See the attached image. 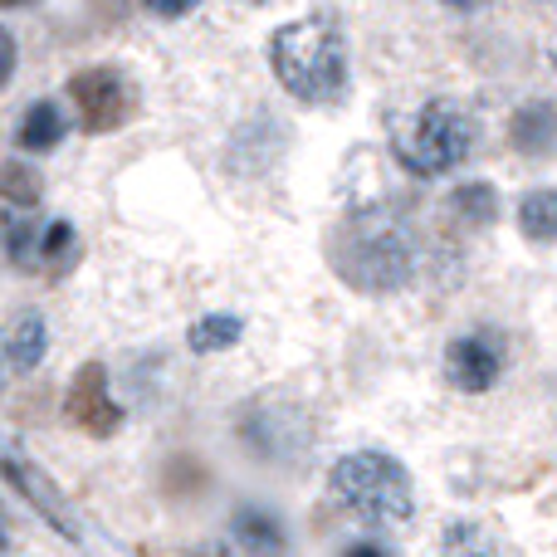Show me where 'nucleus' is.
<instances>
[{"instance_id":"obj_1","label":"nucleus","mask_w":557,"mask_h":557,"mask_svg":"<svg viewBox=\"0 0 557 557\" xmlns=\"http://www.w3.org/2000/svg\"><path fill=\"white\" fill-rule=\"evenodd\" d=\"M278 84L304 103H333L347 88V35L333 15H308L270 39Z\"/></svg>"},{"instance_id":"obj_2","label":"nucleus","mask_w":557,"mask_h":557,"mask_svg":"<svg viewBox=\"0 0 557 557\" xmlns=\"http://www.w3.org/2000/svg\"><path fill=\"white\" fill-rule=\"evenodd\" d=\"M333 270L362 294L401 288L416 270V245L392 215H352L333 245Z\"/></svg>"},{"instance_id":"obj_3","label":"nucleus","mask_w":557,"mask_h":557,"mask_svg":"<svg viewBox=\"0 0 557 557\" xmlns=\"http://www.w3.org/2000/svg\"><path fill=\"white\" fill-rule=\"evenodd\" d=\"M333 499L362 523H406L416 509L411 474L382 450H357L333 465Z\"/></svg>"},{"instance_id":"obj_4","label":"nucleus","mask_w":557,"mask_h":557,"mask_svg":"<svg viewBox=\"0 0 557 557\" xmlns=\"http://www.w3.org/2000/svg\"><path fill=\"white\" fill-rule=\"evenodd\" d=\"M396 162L416 176H441L470 157L474 147V117L455 103H425L396 127Z\"/></svg>"},{"instance_id":"obj_5","label":"nucleus","mask_w":557,"mask_h":557,"mask_svg":"<svg viewBox=\"0 0 557 557\" xmlns=\"http://www.w3.org/2000/svg\"><path fill=\"white\" fill-rule=\"evenodd\" d=\"M69 103L88 133H117L133 117V88L117 69H84L69 78Z\"/></svg>"},{"instance_id":"obj_6","label":"nucleus","mask_w":557,"mask_h":557,"mask_svg":"<svg viewBox=\"0 0 557 557\" xmlns=\"http://www.w3.org/2000/svg\"><path fill=\"white\" fill-rule=\"evenodd\" d=\"M64 416L78 425L84 435H94V441H108V435L123 425V411H117L113 392H108V376L98 362H88L84 372L69 382V396H64Z\"/></svg>"},{"instance_id":"obj_7","label":"nucleus","mask_w":557,"mask_h":557,"mask_svg":"<svg viewBox=\"0 0 557 557\" xmlns=\"http://www.w3.org/2000/svg\"><path fill=\"white\" fill-rule=\"evenodd\" d=\"M499 372H504V343L494 333H465L445 347V376L460 392H470V396L490 392L499 382Z\"/></svg>"},{"instance_id":"obj_8","label":"nucleus","mask_w":557,"mask_h":557,"mask_svg":"<svg viewBox=\"0 0 557 557\" xmlns=\"http://www.w3.org/2000/svg\"><path fill=\"white\" fill-rule=\"evenodd\" d=\"M509 143L523 157H553L557 152V108L553 103H523L509 123Z\"/></svg>"},{"instance_id":"obj_9","label":"nucleus","mask_w":557,"mask_h":557,"mask_svg":"<svg viewBox=\"0 0 557 557\" xmlns=\"http://www.w3.org/2000/svg\"><path fill=\"white\" fill-rule=\"evenodd\" d=\"M519 231L529 245H557V186H539L519 201Z\"/></svg>"},{"instance_id":"obj_10","label":"nucleus","mask_w":557,"mask_h":557,"mask_svg":"<svg viewBox=\"0 0 557 557\" xmlns=\"http://www.w3.org/2000/svg\"><path fill=\"white\" fill-rule=\"evenodd\" d=\"M39 357H45V318L20 313L15 323L5 327V362L15 367V372H29V367H39Z\"/></svg>"},{"instance_id":"obj_11","label":"nucleus","mask_w":557,"mask_h":557,"mask_svg":"<svg viewBox=\"0 0 557 557\" xmlns=\"http://www.w3.org/2000/svg\"><path fill=\"white\" fill-rule=\"evenodd\" d=\"M59 133H64V117L54 103H29V113L20 117V147H29V152H49Z\"/></svg>"},{"instance_id":"obj_12","label":"nucleus","mask_w":557,"mask_h":557,"mask_svg":"<svg viewBox=\"0 0 557 557\" xmlns=\"http://www.w3.org/2000/svg\"><path fill=\"white\" fill-rule=\"evenodd\" d=\"M450 211L460 215L465 225H490L494 215H499V196H494L490 182H470L450 196Z\"/></svg>"},{"instance_id":"obj_13","label":"nucleus","mask_w":557,"mask_h":557,"mask_svg":"<svg viewBox=\"0 0 557 557\" xmlns=\"http://www.w3.org/2000/svg\"><path fill=\"white\" fill-rule=\"evenodd\" d=\"M235 337H240V318H225V313H211V318H201V323L191 327L196 352H221V347H231Z\"/></svg>"},{"instance_id":"obj_14","label":"nucleus","mask_w":557,"mask_h":557,"mask_svg":"<svg viewBox=\"0 0 557 557\" xmlns=\"http://www.w3.org/2000/svg\"><path fill=\"white\" fill-rule=\"evenodd\" d=\"M0 196H5V201H15V206H35L39 201V182L25 172V166L5 162V166H0Z\"/></svg>"},{"instance_id":"obj_15","label":"nucleus","mask_w":557,"mask_h":557,"mask_svg":"<svg viewBox=\"0 0 557 557\" xmlns=\"http://www.w3.org/2000/svg\"><path fill=\"white\" fill-rule=\"evenodd\" d=\"M39 255H45V260L59 270V264H64L69 255H74V231H69L64 221H54V225L45 231V245H39Z\"/></svg>"},{"instance_id":"obj_16","label":"nucleus","mask_w":557,"mask_h":557,"mask_svg":"<svg viewBox=\"0 0 557 557\" xmlns=\"http://www.w3.org/2000/svg\"><path fill=\"white\" fill-rule=\"evenodd\" d=\"M10 74H15V39L10 29H0V88L10 84Z\"/></svg>"},{"instance_id":"obj_17","label":"nucleus","mask_w":557,"mask_h":557,"mask_svg":"<svg viewBox=\"0 0 557 557\" xmlns=\"http://www.w3.org/2000/svg\"><path fill=\"white\" fill-rule=\"evenodd\" d=\"M196 0H147V10H152V15H162V20H176V15H186V10H191Z\"/></svg>"},{"instance_id":"obj_18","label":"nucleus","mask_w":557,"mask_h":557,"mask_svg":"<svg viewBox=\"0 0 557 557\" xmlns=\"http://www.w3.org/2000/svg\"><path fill=\"white\" fill-rule=\"evenodd\" d=\"M445 5H450V10H480L484 0H445Z\"/></svg>"},{"instance_id":"obj_19","label":"nucleus","mask_w":557,"mask_h":557,"mask_svg":"<svg viewBox=\"0 0 557 557\" xmlns=\"http://www.w3.org/2000/svg\"><path fill=\"white\" fill-rule=\"evenodd\" d=\"M0 5H20V0H0Z\"/></svg>"}]
</instances>
